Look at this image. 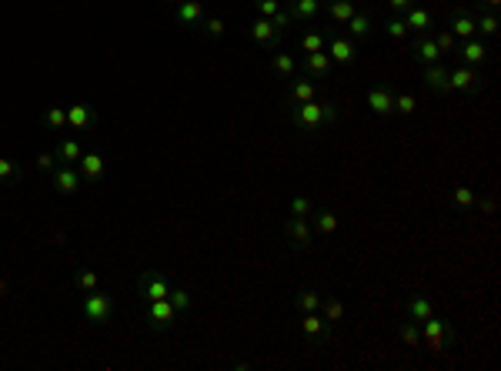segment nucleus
Instances as JSON below:
<instances>
[{
  "mask_svg": "<svg viewBox=\"0 0 501 371\" xmlns=\"http://www.w3.org/2000/svg\"><path fill=\"white\" fill-rule=\"evenodd\" d=\"M291 121L298 124L301 131H318L321 124L338 121V107L331 100H307V104H291Z\"/></svg>",
  "mask_w": 501,
  "mask_h": 371,
  "instance_id": "1",
  "label": "nucleus"
},
{
  "mask_svg": "<svg viewBox=\"0 0 501 371\" xmlns=\"http://www.w3.org/2000/svg\"><path fill=\"white\" fill-rule=\"evenodd\" d=\"M80 311H84V318L91 324H104L110 315H114V297L104 295V291H87L84 301H80Z\"/></svg>",
  "mask_w": 501,
  "mask_h": 371,
  "instance_id": "2",
  "label": "nucleus"
},
{
  "mask_svg": "<svg viewBox=\"0 0 501 371\" xmlns=\"http://www.w3.org/2000/svg\"><path fill=\"white\" fill-rule=\"evenodd\" d=\"M248 34L254 44H261L264 50H277L281 47V30H277L268 17H257V21H250L248 24Z\"/></svg>",
  "mask_w": 501,
  "mask_h": 371,
  "instance_id": "3",
  "label": "nucleus"
},
{
  "mask_svg": "<svg viewBox=\"0 0 501 371\" xmlns=\"http://www.w3.org/2000/svg\"><path fill=\"white\" fill-rule=\"evenodd\" d=\"M298 71L311 77V80H325L334 71V60L327 57V50H318V54H304V60L298 64Z\"/></svg>",
  "mask_w": 501,
  "mask_h": 371,
  "instance_id": "4",
  "label": "nucleus"
},
{
  "mask_svg": "<svg viewBox=\"0 0 501 371\" xmlns=\"http://www.w3.org/2000/svg\"><path fill=\"white\" fill-rule=\"evenodd\" d=\"M448 91H461V94H481V80L471 67H451L448 71Z\"/></svg>",
  "mask_w": 501,
  "mask_h": 371,
  "instance_id": "5",
  "label": "nucleus"
},
{
  "mask_svg": "<svg viewBox=\"0 0 501 371\" xmlns=\"http://www.w3.org/2000/svg\"><path fill=\"white\" fill-rule=\"evenodd\" d=\"M148 318H150V328H154V331H167V328L177 322V311L167 297H161V301H150Z\"/></svg>",
  "mask_w": 501,
  "mask_h": 371,
  "instance_id": "6",
  "label": "nucleus"
},
{
  "mask_svg": "<svg viewBox=\"0 0 501 371\" xmlns=\"http://www.w3.org/2000/svg\"><path fill=\"white\" fill-rule=\"evenodd\" d=\"M325 50H327V57L338 60V64H354V60H358V47H354L351 37H338V34H331Z\"/></svg>",
  "mask_w": 501,
  "mask_h": 371,
  "instance_id": "7",
  "label": "nucleus"
},
{
  "mask_svg": "<svg viewBox=\"0 0 501 371\" xmlns=\"http://www.w3.org/2000/svg\"><path fill=\"white\" fill-rule=\"evenodd\" d=\"M141 295L148 297V301H161V297L171 295V281L157 271H144L141 274Z\"/></svg>",
  "mask_w": 501,
  "mask_h": 371,
  "instance_id": "8",
  "label": "nucleus"
},
{
  "mask_svg": "<svg viewBox=\"0 0 501 371\" xmlns=\"http://www.w3.org/2000/svg\"><path fill=\"white\" fill-rule=\"evenodd\" d=\"M445 335H451V324L448 322H441V318H434V315L421 322V338H425L434 351H445Z\"/></svg>",
  "mask_w": 501,
  "mask_h": 371,
  "instance_id": "9",
  "label": "nucleus"
},
{
  "mask_svg": "<svg viewBox=\"0 0 501 371\" xmlns=\"http://www.w3.org/2000/svg\"><path fill=\"white\" fill-rule=\"evenodd\" d=\"M411 54H415V60L418 64H441V50H438V44L431 41V34H418L415 41H411Z\"/></svg>",
  "mask_w": 501,
  "mask_h": 371,
  "instance_id": "10",
  "label": "nucleus"
},
{
  "mask_svg": "<svg viewBox=\"0 0 501 371\" xmlns=\"http://www.w3.org/2000/svg\"><path fill=\"white\" fill-rule=\"evenodd\" d=\"M80 171H77L74 164H57L54 168V188H57V194H74L77 188H80Z\"/></svg>",
  "mask_w": 501,
  "mask_h": 371,
  "instance_id": "11",
  "label": "nucleus"
},
{
  "mask_svg": "<svg viewBox=\"0 0 501 371\" xmlns=\"http://www.w3.org/2000/svg\"><path fill=\"white\" fill-rule=\"evenodd\" d=\"M284 234H288V241L294 251H304V247L311 245V227H307V218H288L284 221Z\"/></svg>",
  "mask_w": 501,
  "mask_h": 371,
  "instance_id": "12",
  "label": "nucleus"
},
{
  "mask_svg": "<svg viewBox=\"0 0 501 371\" xmlns=\"http://www.w3.org/2000/svg\"><path fill=\"white\" fill-rule=\"evenodd\" d=\"M97 124V114H94V107L91 104H74V107H67V131H91Z\"/></svg>",
  "mask_w": 501,
  "mask_h": 371,
  "instance_id": "13",
  "label": "nucleus"
},
{
  "mask_svg": "<svg viewBox=\"0 0 501 371\" xmlns=\"http://www.w3.org/2000/svg\"><path fill=\"white\" fill-rule=\"evenodd\" d=\"M318 98V80H294L291 77V84H288V91H284V100L288 104H307V100Z\"/></svg>",
  "mask_w": 501,
  "mask_h": 371,
  "instance_id": "14",
  "label": "nucleus"
},
{
  "mask_svg": "<svg viewBox=\"0 0 501 371\" xmlns=\"http://www.w3.org/2000/svg\"><path fill=\"white\" fill-rule=\"evenodd\" d=\"M77 171H80V177L84 181H91V184H97L100 177H104V171H107V161L100 157V154H80V161H77Z\"/></svg>",
  "mask_w": 501,
  "mask_h": 371,
  "instance_id": "15",
  "label": "nucleus"
},
{
  "mask_svg": "<svg viewBox=\"0 0 501 371\" xmlns=\"http://www.w3.org/2000/svg\"><path fill=\"white\" fill-rule=\"evenodd\" d=\"M301 331H304L307 338H314V341H325L327 335H331V324L325 322L321 311H304V318H301Z\"/></svg>",
  "mask_w": 501,
  "mask_h": 371,
  "instance_id": "16",
  "label": "nucleus"
},
{
  "mask_svg": "<svg viewBox=\"0 0 501 371\" xmlns=\"http://www.w3.org/2000/svg\"><path fill=\"white\" fill-rule=\"evenodd\" d=\"M174 17H177V24L198 27L204 21V3L200 0H180V3H174Z\"/></svg>",
  "mask_w": 501,
  "mask_h": 371,
  "instance_id": "17",
  "label": "nucleus"
},
{
  "mask_svg": "<svg viewBox=\"0 0 501 371\" xmlns=\"http://www.w3.org/2000/svg\"><path fill=\"white\" fill-rule=\"evenodd\" d=\"M391 104H395V91L388 87V84H381V87H371L368 91V107L381 114V117H388L391 114Z\"/></svg>",
  "mask_w": 501,
  "mask_h": 371,
  "instance_id": "18",
  "label": "nucleus"
},
{
  "mask_svg": "<svg viewBox=\"0 0 501 371\" xmlns=\"http://www.w3.org/2000/svg\"><path fill=\"white\" fill-rule=\"evenodd\" d=\"M321 7H325V0H288V14L294 17V24L298 21H314L318 14H321Z\"/></svg>",
  "mask_w": 501,
  "mask_h": 371,
  "instance_id": "19",
  "label": "nucleus"
},
{
  "mask_svg": "<svg viewBox=\"0 0 501 371\" xmlns=\"http://www.w3.org/2000/svg\"><path fill=\"white\" fill-rule=\"evenodd\" d=\"M404 24H408L411 34H428V30L434 27V21H431V14H428L425 7H415V3H411V7L404 10Z\"/></svg>",
  "mask_w": 501,
  "mask_h": 371,
  "instance_id": "20",
  "label": "nucleus"
},
{
  "mask_svg": "<svg viewBox=\"0 0 501 371\" xmlns=\"http://www.w3.org/2000/svg\"><path fill=\"white\" fill-rule=\"evenodd\" d=\"M448 30L458 37V41H471V37L478 34V30H475V17H471V14H465V10H458V14H451Z\"/></svg>",
  "mask_w": 501,
  "mask_h": 371,
  "instance_id": "21",
  "label": "nucleus"
},
{
  "mask_svg": "<svg viewBox=\"0 0 501 371\" xmlns=\"http://www.w3.org/2000/svg\"><path fill=\"white\" fill-rule=\"evenodd\" d=\"M458 54H461V60H465L468 67H478V64L488 60V47H485L481 41H475V37H471V41H461V44H458Z\"/></svg>",
  "mask_w": 501,
  "mask_h": 371,
  "instance_id": "22",
  "label": "nucleus"
},
{
  "mask_svg": "<svg viewBox=\"0 0 501 371\" xmlns=\"http://www.w3.org/2000/svg\"><path fill=\"white\" fill-rule=\"evenodd\" d=\"M321 315H325V322L334 328V324H341L348 318V308H345V301L334 295H325L321 297Z\"/></svg>",
  "mask_w": 501,
  "mask_h": 371,
  "instance_id": "23",
  "label": "nucleus"
},
{
  "mask_svg": "<svg viewBox=\"0 0 501 371\" xmlns=\"http://www.w3.org/2000/svg\"><path fill=\"white\" fill-rule=\"evenodd\" d=\"M425 87L434 94H448V67L445 64H428L425 67Z\"/></svg>",
  "mask_w": 501,
  "mask_h": 371,
  "instance_id": "24",
  "label": "nucleus"
},
{
  "mask_svg": "<svg viewBox=\"0 0 501 371\" xmlns=\"http://www.w3.org/2000/svg\"><path fill=\"white\" fill-rule=\"evenodd\" d=\"M345 27H348L351 41H368V37H371V30H375V21H371V14H361V10H358V14H354Z\"/></svg>",
  "mask_w": 501,
  "mask_h": 371,
  "instance_id": "25",
  "label": "nucleus"
},
{
  "mask_svg": "<svg viewBox=\"0 0 501 371\" xmlns=\"http://www.w3.org/2000/svg\"><path fill=\"white\" fill-rule=\"evenodd\" d=\"M325 3H327V14H331L334 24H348L351 17L358 14V3L354 0H325Z\"/></svg>",
  "mask_w": 501,
  "mask_h": 371,
  "instance_id": "26",
  "label": "nucleus"
},
{
  "mask_svg": "<svg viewBox=\"0 0 501 371\" xmlns=\"http://www.w3.org/2000/svg\"><path fill=\"white\" fill-rule=\"evenodd\" d=\"M54 154H57V161H60V164H77L84 150H80V141H74V137H60Z\"/></svg>",
  "mask_w": 501,
  "mask_h": 371,
  "instance_id": "27",
  "label": "nucleus"
},
{
  "mask_svg": "<svg viewBox=\"0 0 501 371\" xmlns=\"http://www.w3.org/2000/svg\"><path fill=\"white\" fill-rule=\"evenodd\" d=\"M314 214V231L321 234V238H331L334 231H338V214L331 211V207H321V211H311Z\"/></svg>",
  "mask_w": 501,
  "mask_h": 371,
  "instance_id": "28",
  "label": "nucleus"
},
{
  "mask_svg": "<svg viewBox=\"0 0 501 371\" xmlns=\"http://www.w3.org/2000/svg\"><path fill=\"white\" fill-rule=\"evenodd\" d=\"M404 311H408L411 322H425V318L434 315V308H431L428 297H408V301H404Z\"/></svg>",
  "mask_w": 501,
  "mask_h": 371,
  "instance_id": "29",
  "label": "nucleus"
},
{
  "mask_svg": "<svg viewBox=\"0 0 501 371\" xmlns=\"http://www.w3.org/2000/svg\"><path fill=\"white\" fill-rule=\"evenodd\" d=\"M298 44H301L304 54H318V50L327 47V30H304Z\"/></svg>",
  "mask_w": 501,
  "mask_h": 371,
  "instance_id": "30",
  "label": "nucleus"
},
{
  "mask_svg": "<svg viewBox=\"0 0 501 371\" xmlns=\"http://www.w3.org/2000/svg\"><path fill=\"white\" fill-rule=\"evenodd\" d=\"M271 67H275L277 77H288V80L298 74V60H294V54H275V57H271Z\"/></svg>",
  "mask_w": 501,
  "mask_h": 371,
  "instance_id": "31",
  "label": "nucleus"
},
{
  "mask_svg": "<svg viewBox=\"0 0 501 371\" xmlns=\"http://www.w3.org/2000/svg\"><path fill=\"white\" fill-rule=\"evenodd\" d=\"M428 34H431V41L438 44L441 57H448V54H458V44H461V41H458L451 30H428Z\"/></svg>",
  "mask_w": 501,
  "mask_h": 371,
  "instance_id": "32",
  "label": "nucleus"
},
{
  "mask_svg": "<svg viewBox=\"0 0 501 371\" xmlns=\"http://www.w3.org/2000/svg\"><path fill=\"white\" fill-rule=\"evenodd\" d=\"M475 30H481L485 37H495V34H498V17L478 7V14H475Z\"/></svg>",
  "mask_w": 501,
  "mask_h": 371,
  "instance_id": "33",
  "label": "nucleus"
},
{
  "mask_svg": "<svg viewBox=\"0 0 501 371\" xmlns=\"http://www.w3.org/2000/svg\"><path fill=\"white\" fill-rule=\"evenodd\" d=\"M451 204H454L458 211H471V207H475V191L465 188V184H458V188L451 191Z\"/></svg>",
  "mask_w": 501,
  "mask_h": 371,
  "instance_id": "34",
  "label": "nucleus"
},
{
  "mask_svg": "<svg viewBox=\"0 0 501 371\" xmlns=\"http://www.w3.org/2000/svg\"><path fill=\"white\" fill-rule=\"evenodd\" d=\"M418 111V98L415 94H395V104H391V114H401V117H411Z\"/></svg>",
  "mask_w": 501,
  "mask_h": 371,
  "instance_id": "35",
  "label": "nucleus"
},
{
  "mask_svg": "<svg viewBox=\"0 0 501 371\" xmlns=\"http://www.w3.org/2000/svg\"><path fill=\"white\" fill-rule=\"evenodd\" d=\"M294 308H298V311H321V295L311 291V288H304V291H298V297H294Z\"/></svg>",
  "mask_w": 501,
  "mask_h": 371,
  "instance_id": "36",
  "label": "nucleus"
},
{
  "mask_svg": "<svg viewBox=\"0 0 501 371\" xmlns=\"http://www.w3.org/2000/svg\"><path fill=\"white\" fill-rule=\"evenodd\" d=\"M44 124L50 131H67V107H47L44 111Z\"/></svg>",
  "mask_w": 501,
  "mask_h": 371,
  "instance_id": "37",
  "label": "nucleus"
},
{
  "mask_svg": "<svg viewBox=\"0 0 501 371\" xmlns=\"http://www.w3.org/2000/svg\"><path fill=\"white\" fill-rule=\"evenodd\" d=\"M74 288H77V291H84V295H87V291H97V288H100V274L97 271H77L74 274Z\"/></svg>",
  "mask_w": 501,
  "mask_h": 371,
  "instance_id": "38",
  "label": "nucleus"
},
{
  "mask_svg": "<svg viewBox=\"0 0 501 371\" xmlns=\"http://www.w3.org/2000/svg\"><path fill=\"white\" fill-rule=\"evenodd\" d=\"M288 207H291V218H311V211H314V201L307 198V194H294Z\"/></svg>",
  "mask_w": 501,
  "mask_h": 371,
  "instance_id": "39",
  "label": "nucleus"
},
{
  "mask_svg": "<svg viewBox=\"0 0 501 371\" xmlns=\"http://www.w3.org/2000/svg\"><path fill=\"white\" fill-rule=\"evenodd\" d=\"M401 341L408 348L421 345V328H418V322H401Z\"/></svg>",
  "mask_w": 501,
  "mask_h": 371,
  "instance_id": "40",
  "label": "nucleus"
},
{
  "mask_svg": "<svg viewBox=\"0 0 501 371\" xmlns=\"http://www.w3.org/2000/svg\"><path fill=\"white\" fill-rule=\"evenodd\" d=\"M391 41H404L411 30H408V24H404V17H391V21H384V27H381Z\"/></svg>",
  "mask_w": 501,
  "mask_h": 371,
  "instance_id": "41",
  "label": "nucleus"
},
{
  "mask_svg": "<svg viewBox=\"0 0 501 371\" xmlns=\"http://www.w3.org/2000/svg\"><path fill=\"white\" fill-rule=\"evenodd\" d=\"M167 301L174 304V311L180 315V311H187V308H191V291H187V288H171Z\"/></svg>",
  "mask_w": 501,
  "mask_h": 371,
  "instance_id": "42",
  "label": "nucleus"
},
{
  "mask_svg": "<svg viewBox=\"0 0 501 371\" xmlns=\"http://www.w3.org/2000/svg\"><path fill=\"white\" fill-rule=\"evenodd\" d=\"M200 30H204L207 37H214V41H218V37H224V34H227V24L221 21V17H207V21H200Z\"/></svg>",
  "mask_w": 501,
  "mask_h": 371,
  "instance_id": "43",
  "label": "nucleus"
},
{
  "mask_svg": "<svg viewBox=\"0 0 501 371\" xmlns=\"http://www.w3.org/2000/svg\"><path fill=\"white\" fill-rule=\"evenodd\" d=\"M281 7H284L281 0H254V10H257L261 17H268V21L275 17V14H277V10H281Z\"/></svg>",
  "mask_w": 501,
  "mask_h": 371,
  "instance_id": "44",
  "label": "nucleus"
},
{
  "mask_svg": "<svg viewBox=\"0 0 501 371\" xmlns=\"http://www.w3.org/2000/svg\"><path fill=\"white\" fill-rule=\"evenodd\" d=\"M271 24H275L277 30H281V34H284V30H288V27L294 24V17H291V14H288V7H281V10H277L275 17H271Z\"/></svg>",
  "mask_w": 501,
  "mask_h": 371,
  "instance_id": "45",
  "label": "nucleus"
},
{
  "mask_svg": "<svg viewBox=\"0 0 501 371\" xmlns=\"http://www.w3.org/2000/svg\"><path fill=\"white\" fill-rule=\"evenodd\" d=\"M57 164H60L57 154H50V150H40V154H37V168H40V171H54Z\"/></svg>",
  "mask_w": 501,
  "mask_h": 371,
  "instance_id": "46",
  "label": "nucleus"
},
{
  "mask_svg": "<svg viewBox=\"0 0 501 371\" xmlns=\"http://www.w3.org/2000/svg\"><path fill=\"white\" fill-rule=\"evenodd\" d=\"M14 174H17L14 161L10 157H0V181H14Z\"/></svg>",
  "mask_w": 501,
  "mask_h": 371,
  "instance_id": "47",
  "label": "nucleus"
},
{
  "mask_svg": "<svg viewBox=\"0 0 501 371\" xmlns=\"http://www.w3.org/2000/svg\"><path fill=\"white\" fill-rule=\"evenodd\" d=\"M411 3H415V0H388V7L395 10V17H401V14H404V10H408Z\"/></svg>",
  "mask_w": 501,
  "mask_h": 371,
  "instance_id": "48",
  "label": "nucleus"
},
{
  "mask_svg": "<svg viewBox=\"0 0 501 371\" xmlns=\"http://www.w3.org/2000/svg\"><path fill=\"white\" fill-rule=\"evenodd\" d=\"M475 207L481 211V214H495V201L491 198H481V201L475 198Z\"/></svg>",
  "mask_w": 501,
  "mask_h": 371,
  "instance_id": "49",
  "label": "nucleus"
},
{
  "mask_svg": "<svg viewBox=\"0 0 501 371\" xmlns=\"http://www.w3.org/2000/svg\"><path fill=\"white\" fill-rule=\"evenodd\" d=\"M478 3H485V7H501V0H478Z\"/></svg>",
  "mask_w": 501,
  "mask_h": 371,
  "instance_id": "50",
  "label": "nucleus"
},
{
  "mask_svg": "<svg viewBox=\"0 0 501 371\" xmlns=\"http://www.w3.org/2000/svg\"><path fill=\"white\" fill-rule=\"evenodd\" d=\"M0 297H7V281H0Z\"/></svg>",
  "mask_w": 501,
  "mask_h": 371,
  "instance_id": "51",
  "label": "nucleus"
},
{
  "mask_svg": "<svg viewBox=\"0 0 501 371\" xmlns=\"http://www.w3.org/2000/svg\"><path fill=\"white\" fill-rule=\"evenodd\" d=\"M164 3H180V0H164Z\"/></svg>",
  "mask_w": 501,
  "mask_h": 371,
  "instance_id": "52",
  "label": "nucleus"
}]
</instances>
